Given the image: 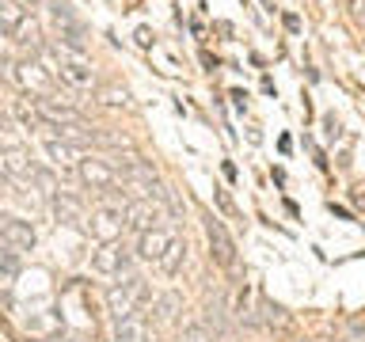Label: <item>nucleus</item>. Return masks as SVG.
Wrapping results in <instances>:
<instances>
[{
  "label": "nucleus",
  "mask_w": 365,
  "mask_h": 342,
  "mask_svg": "<svg viewBox=\"0 0 365 342\" xmlns=\"http://www.w3.org/2000/svg\"><path fill=\"white\" fill-rule=\"evenodd\" d=\"M50 19L57 27V38H61V46H68V50L84 53L88 46V27L76 19V11L65 4V0H50Z\"/></svg>",
  "instance_id": "nucleus-1"
},
{
  "label": "nucleus",
  "mask_w": 365,
  "mask_h": 342,
  "mask_svg": "<svg viewBox=\"0 0 365 342\" xmlns=\"http://www.w3.org/2000/svg\"><path fill=\"white\" fill-rule=\"evenodd\" d=\"M122 228H125V209H122V205L103 202V205H96V209H91L88 232H91V239H96V244H118Z\"/></svg>",
  "instance_id": "nucleus-2"
},
{
  "label": "nucleus",
  "mask_w": 365,
  "mask_h": 342,
  "mask_svg": "<svg viewBox=\"0 0 365 342\" xmlns=\"http://www.w3.org/2000/svg\"><path fill=\"white\" fill-rule=\"evenodd\" d=\"M205 239H210V259L217 262V266H225V270H232L236 266V244H232V236H228V228L221 217H205Z\"/></svg>",
  "instance_id": "nucleus-3"
},
{
  "label": "nucleus",
  "mask_w": 365,
  "mask_h": 342,
  "mask_svg": "<svg viewBox=\"0 0 365 342\" xmlns=\"http://www.w3.org/2000/svg\"><path fill=\"white\" fill-rule=\"evenodd\" d=\"M76 179L84 182L88 190H99V194H107L110 187H118V175H114V167H110L103 156L76 160Z\"/></svg>",
  "instance_id": "nucleus-4"
},
{
  "label": "nucleus",
  "mask_w": 365,
  "mask_h": 342,
  "mask_svg": "<svg viewBox=\"0 0 365 342\" xmlns=\"http://www.w3.org/2000/svg\"><path fill=\"white\" fill-rule=\"evenodd\" d=\"M0 244H8L11 251H34L38 236H34V224L23 221V217H11V213H0Z\"/></svg>",
  "instance_id": "nucleus-5"
},
{
  "label": "nucleus",
  "mask_w": 365,
  "mask_h": 342,
  "mask_svg": "<svg viewBox=\"0 0 365 342\" xmlns=\"http://www.w3.org/2000/svg\"><path fill=\"white\" fill-rule=\"evenodd\" d=\"M16 80L38 99H46L53 91V76L38 65V57H23V61H16Z\"/></svg>",
  "instance_id": "nucleus-6"
},
{
  "label": "nucleus",
  "mask_w": 365,
  "mask_h": 342,
  "mask_svg": "<svg viewBox=\"0 0 365 342\" xmlns=\"http://www.w3.org/2000/svg\"><path fill=\"white\" fill-rule=\"evenodd\" d=\"M91 270L103 274V278L125 274V270H130V255H125L118 244H99L96 251H91Z\"/></svg>",
  "instance_id": "nucleus-7"
},
{
  "label": "nucleus",
  "mask_w": 365,
  "mask_h": 342,
  "mask_svg": "<svg viewBox=\"0 0 365 342\" xmlns=\"http://www.w3.org/2000/svg\"><path fill=\"white\" fill-rule=\"evenodd\" d=\"M160 221V205L153 198H133V202H125V228H133L137 236L148 232V228H156Z\"/></svg>",
  "instance_id": "nucleus-8"
},
{
  "label": "nucleus",
  "mask_w": 365,
  "mask_h": 342,
  "mask_svg": "<svg viewBox=\"0 0 365 342\" xmlns=\"http://www.w3.org/2000/svg\"><path fill=\"white\" fill-rule=\"evenodd\" d=\"M0 171H4L16 187H27L31 175H34V164L23 148H8V152H0Z\"/></svg>",
  "instance_id": "nucleus-9"
},
{
  "label": "nucleus",
  "mask_w": 365,
  "mask_h": 342,
  "mask_svg": "<svg viewBox=\"0 0 365 342\" xmlns=\"http://www.w3.org/2000/svg\"><path fill=\"white\" fill-rule=\"evenodd\" d=\"M168 244H171V232H164V228H148V232L137 236V259L141 262H160Z\"/></svg>",
  "instance_id": "nucleus-10"
},
{
  "label": "nucleus",
  "mask_w": 365,
  "mask_h": 342,
  "mask_svg": "<svg viewBox=\"0 0 365 342\" xmlns=\"http://www.w3.org/2000/svg\"><path fill=\"white\" fill-rule=\"evenodd\" d=\"M42 152L50 156V164L53 167H61V171H68V167H76V145H68V141H61V137H42Z\"/></svg>",
  "instance_id": "nucleus-11"
},
{
  "label": "nucleus",
  "mask_w": 365,
  "mask_h": 342,
  "mask_svg": "<svg viewBox=\"0 0 365 342\" xmlns=\"http://www.w3.org/2000/svg\"><path fill=\"white\" fill-rule=\"evenodd\" d=\"M23 23H27V4L23 0H0V34L16 38Z\"/></svg>",
  "instance_id": "nucleus-12"
},
{
  "label": "nucleus",
  "mask_w": 365,
  "mask_h": 342,
  "mask_svg": "<svg viewBox=\"0 0 365 342\" xmlns=\"http://www.w3.org/2000/svg\"><path fill=\"white\" fill-rule=\"evenodd\" d=\"M114 342H148V319L145 316H125L114 323Z\"/></svg>",
  "instance_id": "nucleus-13"
},
{
  "label": "nucleus",
  "mask_w": 365,
  "mask_h": 342,
  "mask_svg": "<svg viewBox=\"0 0 365 342\" xmlns=\"http://www.w3.org/2000/svg\"><path fill=\"white\" fill-rule=\"evenodd\" d=\"M107 312H110V319H114V323L137 312V304H133L130 289H125V281H122V285H110V289H107Z\"/></svg>",
  "instance_id": "nucleus-14"
},
{
  "label": "nucleus",
  "mask_w": 365,
  "mask_h": 342,
  "mask_svg": "<svg viewBox=\"0 0 365 342\" xmlns=\"http://www.w3.org/2000/svg\"><path fill=\"white\" fill-rule=\"evenodd\" d=\"M53 217H57V224H80V221H84L80 202L73 198V194H65V190L53 194Z\"/></svg>",
  "instance_id": "nucleus-15"
},
{
  "label": "nucleus",
  "mask_w": 365,
  "mask_h": 342,
  "mask_svg": "<svg viewBox=\"0 0 365 342\" xmlns=\"http://www.w3.org/2000/svg\"><path fill=\"white\" fill-rule=\"evenodd\" d=\"M153 312H156V319H160V323H175V319H179V312H182V293H175V289L160 293L156 301H153Z\"/></svg>",
  "instance_id": "nucleus-16"
},
{
  "label": "nucleus",
  "mask_w": 365,
  "mask_h": 342,
  "mask_svg": "<svg viewBox=\"0 0 365 342\" xmlns=\"http://www.w3.org/2000/svg\"><path fill=\"white\" fill-rule=\"evenodd\" d=\"M182 262H187V244L171 236V244H168V251H164V255H160V262H156V266L164 270L168 278H175V274L182 270Z\"/></svg>",
  "instance_id": "nucleus-17"
},
{
  "label": "nucleus",
  "mask_w": 365,
  "mask_h": 342,
  "mask_svg": "<svg viewBox=\"0 0 365 342\" xmlns=\"http://www.w3.org/2000/svg\"><path fill=\"white\" fill-rule=\"evenodd\" d=\"M23 262H19V251H11L8 244H0V278H19Z\"/></svg>",
  "instance_id": "nucleus-18"
},
{
  "label": "nucleus",
  "mask_w": 365,
  "mask_h": 342,
  "mask_svg": "<svg viewBox=\"0 0 365 342\" xmlns=\"http://www.w3.org/2000/svg\"><path fill=\"white\" fill-rule=\"evenodd\" d=\"M31 182H34V187H38L42 194H50V198L57 194V179H53L46 167H38V164H34V175H31Z\"/></svg>",
  "instance_id": "nucleus-19"
},
{
  "label": "nucleus",
  "mask_w": 365,
  "mask_h": 342,
  "mask_svg": "<svg viewBox=\"0 0 365 342\" xmlns=\"http://www.w3.org/2000/svg\"><path fill=\"white\" fill-rule=\"evenodd\" d=\"M259 312H262V319H259V323H267V327H274V323H285L282 308L274 304V301H267V296H262V301H259Z\"/></svg>",
  "instance_id": "nucleus-20"
},
{
  "label": "nucleus",
  "mask_w": 365,
  "mask_h": 342,
  "mask_svg": "<svg viewBox=\"0 0 365 342\" xmlns=\"http://www.w3.org/2000/svg\"><path fill=\"white\" fill-rule=\"evenodd\" d=\"M179 342H213V335L202 323H187V327H182V335H179Z\"/></svg>",
  "instance_id": "nucleus-21"
},
{
  "label": "nucleus",
  "mask_w": 365,
  "mask_h": 342,
  "mask_svg": "<svg viewBox=\"0 0 365 342\" xmlns=\"http://www.w3.org/2000/svg\"><path fill=\"white\" fill-rule=\"evenodd\" d=\"M99 99L107 103V107H125V103H130L125 88H103V91H99Z\"/></svg>",
  "instance_id": "nucleus-22"
},
{
  "label": "nucleus",
  "mask_w": 365,
  "mask_h": 342,
  "mask_svg": "<svg viewBox=\"0 0 365 342\" xmlns=\"http://www.w3.org/2000/svg\"><path fill=\"white\" fill-rule=\"evenodd\" d=\"M324 133H327V141H339L342 137V122L335 118V114H324Z\"/></svg>",
  "instance_id": "nucleus-23"
},
{
  "label": "nucleus",
  "mask_w": 365,
  "mask_h": 342,
  "mask_svg": "<svg viewBox=\"0 0 365 342\" xmlns=\"http://www.w3.org/2000/svg\"><path fill=\"white\" fill-rule=\"evenodd\" d=\"M217 202H221V209H225V213H232V217H236V205H232V198H228L225 190H217Z\"/></svg>",
  "instance_id": "nucleus-24"
},
{
  "label": "nucleus",
  "mask_w": 365,
  "mask_h": 342,
  "mask_svg": "<svg viewBox=\"0 0 365 342\" xmlns=\"http://www.w3.org/2000/svg\"><path fill=\"white\" fill-rule=\"evenodd\" d=\"M285 27H289V31L297 34V31H301V19H297V16H293V11H285Z\"/></svg>",
  "instance_id": "nucleus-25"
},
{
  "label": "nucleus",
  "mask_w": 365,
  "mask_h": 342,
  "mask_svg": "<svg viewBox=\"0 0 365 342\" xmlns=\"http://www.w3.org/2000/svg\"><path fill=\"white\" fill-rule=\"evenodd\" d=\"M4 125H8V114H4V107H0V130H4Z\"/></svg>",
  "instance_id": "nucleus-26"
},
{
  "label": "nucleus",
  "mask_w": 365,
  "mask_h": 342,
  "mask_svg": "<svg viewBox=\"0 0 365 342\" xmlns=\"http://www.w3.org/2000/svg\"><path fill=\"white\" fill-rule=\"evenodd\" d=\"M23 4H34V0H23Z\"/></svg>",
  "instance_id": "nucleus-27"
}]
</instances>
